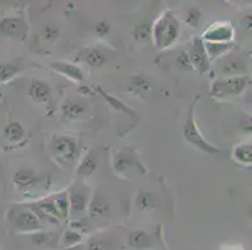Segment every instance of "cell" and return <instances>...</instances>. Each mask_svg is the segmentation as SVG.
<instances>
[{
    "instance_id": "cell-1",
    "label": "cell",
    "mask_w": 252,
    "mask_h": 250,
    "mask_svg": "<svg viewBox=\"0 0 252 250\" xmlns=\"http://www.w3.org/2000/svg\"><path fill=\"white\" fill-rule=\"evenodd\" d=\"M247 78L246 77H233L226 80H219L214 84L212 88V95L223 98L228 95H237L241 93L247 85Z\"/></svg>"
},
{
    "instance_id": "cell-23",
    "label": "cell",
    "mask_w": 252,
    "mask_h": 250,
    "mask_svg": "<svg viewBox=\"0 0 252 250\" xmlns=\"http://www.w3.org/2000/svg\"><path fill=\"white\" fill-rule=\"evenodd\" d=\"M105 61V56L100 50L93 49L87 55V63L92 66H100Z\"/></svg>"
},
{
    "instance_id": "cell-19",
    "label": "cell",
    "mask_w": 252,
    "mask_h": 250,
    "mask_svg": "<svg viewBox=\"0 0 252 250\" xmlns=\"http://www.w3.org/2000/svg\"><path fill=\"white\" fill-rule=\"evenodd\" d=\"M114 165H116L117 170L119 171H125L126 169L130 168V167H133V165L134 167H139V164L134 160V158L130 154H126V153H121V154H118Z\"/></svg>"
},
{
    "instance_id": "cell-32",
    "label": "cell",
    "mask_w": 252,
    "mask_h": 250,
    "mask_svg": "<svg viewBox=\"0 0 252 250\" xmlns=\"http://www.w3.org/2000/svg\"><path fill=\"white\" fill-rule=\"evenodd\" d=\"M200 18H201V14L198 13L196 9H192V10L189 13V17H187V22L191 23V24H193V25H196L197 22L200 20Z\"/></svg>"
},
{
    "instance_id": "cell-18",
    "label": "cell",
    "mask_w": 252,
    "mask_h": 250,
    "mask_svg": "<svg viewBox=\"0 0 252 250\" xmlns=\"http://www.w3.org/2000/svg\"><path fill=\"white\" fill-rule=\"evenodd\" d=\"M15 184L19 185L20 188H27L29 185H33L35 182V175L32 173L31 170H27V169H23L15 173L14 176Z\"/></svg>"
},
{
    "instance_id": "cell-12",
    "label": "cell",
    "mask_w": 252,
    "mask_h": 250,
    "mask_svg": "<svg viewBox=\"0 0 252 250\" xmlns=\"http://www.w3.org/2000/svg\"><path fill=\"white\" fill-rule=\"evenodd\" d=\"M4 135L9 141L17 143V141L22 140L23 137H24V129L19 123H10L4 129Z\"/></svg>"
},
{
    "instance_id": "cell-5",
    "label": "cell",
    "mask_w": 252,
    "mask_h": 250,
    "mask_svg": "<svg viewBox=\"0 0 252 250\" xmlns=\"http://www.w3.org/2000/svg\"><path fill=\"white\" fill-rule=\"evenodd\" d=\"M0 33L9 38H20L27 33V25L19 18H6L0 22Z\"/></svg>"
},
{
    "instance_id": "cell-27",
    "label": "cell",
    "mask_w": 252,
    "mask_h": 250,
    "mask_svg": "<svg viewBox=\"0 0 252 250\" xmlns=\"http://www.w3.org/2000/svg\"><path fill=\"white\" fill-rule=\"evenodd\" d=\"M134 38L139 41H146L150 36V28L148 25L142 24L139 27L136 28V30H134Z\"/></svg>"
},
{
    "instance_id": "cell-26",
    "label": "cell",
    "mask_w": 252,
    "mask_h": 250,
    "mask_svg": "<svg viewBox=\"0 0 252 250\" xmlns=\"http://www.w3.org/2000/svg\"><path fill=\"white\" fill-rule=\"evenodd\" d=\"M82 237L81 234L77 233V231H67L65 235H64V244L67 245L68 248L75 247L81 243Z\"/></svg>"
},
{
    "instance_id": "cell-14",
    "label": "cell",
    "mask_w": 252,
    "mask_h": 250,
    "mask_svg": "<svg viewBox=\"0 0 252 250\" xmlns=\"http://www.w3.org/2000/svg\"><path fill=\"white\" fill-rule=\"evenodd\" d=\"M244 72H245V65L240 59H236V58L227 59V60L223 63V65H222V73H224V74L235 75V74H241V73Z\"/></svg>"
},
{
    "instance_id": "cell-11",
    "label": "cell",
    "mask_w": 252,
    "mask_h": 250,
    "mask_svg": "<svg viewBox=\"0 0 252 250\" xmlns=\"http://www.w3.org/2000/svg\"><path fill=\"white\" fill-rule=\"evenodd\" d=\"M109 213V204L102 195H97L91 203L92 217H105Z\"/></svg>"
},
{
    "instance_id": "cell-35",
    "label": "cell",
    "mask_w": 252,
    "mask_h": 250,
    "mask_svg": "<svg viewBox=\"0 0 252 250\" xmlns=\"http://www.w3.org/2000/svg\"><path fill=\"white\" fill-rule=\"evenodd\" d=\"M178 64L182 66H185V68H187L189 64V55L186 54V53H183L182 55H180V58H178Z\"/></svg>"
},
{
    "instance_id": "cell-3",
    "label": "cell",
    "mask_w": 252,
    "mask_h": 250,
    "mask_svg": "<svg viewBox=\"0 0 252 250\" xmlns=\"http://www.w3.org/2000/svg\"><path fill=\"white\" fill-rule=\"evenodd\" d=\"M52 150L59 160L70 163L77 154V145L69 138L58 137L53 140Z\"/></svg>"
},
{
    "instance_id": "cell-34",
    "label": "cell",
    "mask_w": 252,
    "mask_h": 250,
    "mask_svg": "<svg viewBox=\"0 0 252 250\" xmlns=\"http://www.w3.org/2000/svg\"><path fill=\"white\" fill-rule=\"evenodd\" d=\"M44 35L45 38L47 39H53V38H56L57 35H58V30H57L56 28H53V27H47L45 28V30H44Z\"/></svg>"
},
{
    "instance_id": "cell-22",
    "label": "cell",
    "mask_w": 252,
    "mask_h": 250,
    "mask_svg": "<svg viewBox=\"0 0 252 250\" xmlns=\"http://www.w3.org/2000/svg\"><path fill=\"white\" fill-rule=\"evenodd\" d=\"M18 73V69L11 64H0V83L8 82L14 78Z\"/></svg>"
},
{
    "instance_id": "cell-7",
    "label": "cell",
    "mask_w": 252,
    "mask_h": 250,
    "mask_svg": "<svg viewBox=\"0 0 252 250\" xmlns=\"http://www.w3.org/2000/svg\"><path fill=\"white\" fill-rule=\"evenodd\" d=\"M191 58L193 64L196 65V68L200 70L201 73H203L206 69L208 68L207 65V56H206L205 49L202 47V43L198 40L194 41L193 48H192L191 52Z\"/></svg>"
},
{
    "instance_id": "cell-25",
    "label": "cell",
    "mask_w": 252,
    "mask_h": 250,
    "mask_svg": "<svg viewBox=\"0 0 252 250\" xmlns=\"http://www.w3.org/2000/svg\"><path fill=\"white\" fill-rule=\"evenodd\" d=\"M99 91L103 94V96H104V98H105V100H107V102H108L109 104L112 105V107H114V108H116V109L121 110V111H125V113H128V114L132 113V111H130V109H128V108L126 107V105L123 104L122 102H121V100L116 99L114 96L108 95V94L104 93V91H103L102 89H99Z\"/></svg>"
},
{
    "instance_id": "cell-21",
    "label": "cell",
    "mask_w": 252,
    "mask_h": 250,
    "mask_svg": "<svg viewBox=\"0 0 252 250\" xmlns=\"http://www.w3.org/2000/svg\"><path fill=\"white\" fill-rule=\"evenodd\" d=\"M138 206L142 210H150L155 208L156 198L151 193H141L138 196Z\"/></svg>"
},
{
    "instance_id": "cell-24",
    "label": "cell",
    "mask_w": 252,
    "mask_h": 250,
    "mask_svg": "<svg viewBox=\"0 0 252 250\" xmlns=\"http://www.w3.org/2000/svg\"><path fill=\"white\" fill-rule=\"evenodd\" d=\"M54 203V205H56L57 208V212H58L59 217L64 218L67 217L68 214V208H69V203H68V198L67 196H59V198H57L56 200L53 201Z\"/></svg>"
},
{
    "instance_id": "cell-9",
    "label": "cell",
    "mask_w": 252,
    "mask_h": 250,
    "mask_svg": "<svg viewBox=\"0 0 252 250\" xmlns=\"http://www.w3.org/2000/svg\"><path fill=\"white\" fill-rule=\"evenodd\" d=\"M129 245L134 249H148L152 247V239L146 231L137 230L129 235Z\"/></svg>"
},
{
    "instance_id": "cell-29",
    "label": "cell",
    "mask_w": 252,
    "mask_h": 250,
    "mask_svg": "<svg viewBox=\"0 0 252 250\" xmlns=\"http://www.w3.org/2000/svg\"><path fill=\"white\" fill-rule=\"evenodd\" d=\"M39 208H40V209H42L43 212L45 213V214H49V215H52V217L61 218V217H59L58 212H57V208H56V205H54V203H53V201L42 203L40 205H39Z\"/></svg>"
},
{
    "instance_id": "cell-4",
    "label": "cell",
    "mask_w": 252,
    "mask_h": 250,
    "mask_svg": "<svg viewBox=\"0 0 252 250\" xmlns=\"http://www.w3.org/2000/svg\"><path fill=\"white\" fill-rule=\"evenodd\" d=\"M183 133H185V138L187 139V141H189V143H192L193 145H196L197 148H200L201 150L206 151V153H210V154H215V153H219L220 151V149L210 145V144L201 137L200 132L197 129V125L192 116H189L187 123H186L185 132Z\"/></svg>"
},
{
    "instance_id": "cell-20",
    "label": "cell",
    "mask_w": 252,
    "mask_h": 250,
    "mask_svg": "<svg viewBox=\"0 0 252 250\" xmlns=\"http://www.w3.org/2000/svg\"><path fill=\"white\" fill-rule=\"evenodd\" d=\"M235 158L238 162L244 163V164H251L252 162V148L251 145L238 146L235 150Z\"/></svg>"
},
{
    "instance_id": "cell-2",
    "label": "cell",
    "mask_w": 252,
    "mask_h": 250,
    "mask_svg": "<svg viewBox=\"0 0 252 250\" xmlns=\"http://www.w3.org/2000/svg\"><path fill=\"white\" fill-rule=\"evenodd\" d=\"M177 31H178V27L176 20L173 19L172 17L167 15L164 17L161 22L158 23L157 27V41L158 45H161V47H167L172 43V41L175 40L176 36H177Z\"/></svg>"
},
{
    "instance_id": "cell-6",
    "label": "cell",
    "mask_w": 252,
    "mask_h": 250,
    "mask_svg": "<svg viewBox=\"0 0 252 250\" xmlns=\"http://www.w3.org/2000/svg\"><path fill=\"white\" fill-rule=\"evenodd\" d=\"M14 225L18 231H24V233L38 230L40 228L38 218L31 210H23V212H20L19 215L15 218Z\"/></svg>"
},
{
    "instance_id": "cell-33",
    "label": "cell",
    "mask_w": 252,
    "mask_h": 250,
    "mask_svg": "<svg viewBox=\"0 0 252 250\" xmlns=\"http://www.w3.org/2000/svg\"><path fill=\"white\" fill-rule=\"evenodd\" d=\"M95 31H97L99 35H105V34L109 31V25L105 22L99 23V24H97V27H95Z\"/></svg>"
},
{
    "instance_id": "cell-31",
    "label": "cell",
    "mask_w": 252,
    "mask_h": 250,
    "mask_svg": "<svg viewBox=\"0 0 252 250\" xmlns=\"http://www.w3.org/2000/svg\"><path fill=\"white\" fill-rule=\"evenodd\" d=\"M133 85L136 86V88L141 89V90H144V91H147L148 89L151 88L150 85V82H148L146 78H136V79L133 80Z\"/></svg>"
},
{
    "instance_id": "cell-16",
    "label": "cell",
    "mask_w": 252,
    "mask_h": 250,
    "mask_svg": "<svg viewBox=\"0 0 252 250\" xmlns=\"http://www.w3.org/2000/svg\"><path fill=\"white\" fill-rule=\"evenodd\" d=\"M97 164L98 163H97V159H95L94 154L91 153V154H88L86 158H84L81 167L78 168V175H81V176L91 175V174L95 170V168H97Z\"/></svg>"
},
{
    "instance_id": "cell-15",
    "label": "cell",
    "mask_w": 252,
    "mask_h": 250,
    "mask_svg": "<svg viewBox=\"0 0 252 250\" xmlns=\"http://www.w3.org/2000/svg\"><path fill=\"white\" fill-rule=\"evenodd\" d=\"M87 199L86 193H83L82 190H72L70 193V205H72L73 210H77V212H82V210L86 209L87 206Z\"/></svg>"
},
{
    "instance_id": "cell-17",
    "label": "cell",
    "mask_w": 252,
    "mask_h": 250,
    "mask_svg": "<svg viewBox=\"0 0 252 250\" xmlns=\"http://www.w3.org/2000/svg\"><path fill=\"white\" fill-rule=\"evenodd\" d=\"M232 36V30H231V28L228 27H220V28H215L211 31H208L206 34V38L208 40H214V41H223V40H228Z\"/></svg>"
},
{
    "instance_id": "cell-13",
    "label": "cell",
    "mask_w": 252,
    "mask_h": 250,
    "mask_svg": "<svg viewBox=\"0 0 252 250\" xmlns=\"http://www.w3.org/2000/svg\"><path fill=\"white\" fill-rule=\"evenodd\" d=\"M52 68H54L58 72L63 73L67 77L72 78V79L75 80H82L83 77H82V72L78 68H75L74 65H70V64H65V63H54L52 64Z\"/></svg>"
},
{
    "instance_id": "cell-10",
    "label": "cell",
    "mask_w": 252,
    "mask_h": 250,
    "mask_svg": "<svg viewBox=\"0 0 252 250\" xmlns=\"http://www.w3.org/2000/svg\"><path fill=\"white\" fill-rule=\"evenodd\" d=\"M29 93H31V96L35 102L44 103L49 99L50 88L43 82H33Z\"/></svg>"
},
{
    "instance_id": "cell-36",
    "label": "cell",
    "mask_w": 252,
    "mask_h": 250,
    "mask_svg": "<svg viewBox=\"0 0 252 250\" xmlns=\"http://www.w3.org/2000/svg\"><path fill=\"white\" fill-rule=\"evenodd\" d=\"M67 250H81V247H79V245H75V247L68 248Z\"/></svg>"
},
{
    "instance_id": "cell-28",
    "label": "cell",
    "mask_w": 252,
    "mask_h": 250,
    "mask_svg": "<svg viewBox=\"0 0 252 250\" xmlns=\"http://www.w3.org/2000/svg\"><path fill=\"white\" fill-rule=\"evenodd\" d=\"M228 44H210L208 43L207 44V49H208V54L211 55V56H217V55H220L221 53H224L226 50L228 49Z\"/></svg>"
},
{
    "instance_id": "cell-8",
    "label": "cell",
    "mask_w": 252,
    "mask_h": 250,
    "mask_svg": "<svg viewBox=\"0 0 252 250\" xmlns=\"http://www.w3.org/2000/svg\"><path fill=\"white\" fill-rule=\"evenodd\" d=\"M87 111V105L82 102L67 100L63 104V114L68 119H77L84 115Z\"/></svg>"
},
{
    "instance_id": "cell-30",
    "label": "cell",
    "mask_w": 252,
    "mask_h": 250,
    "mask_svg": "<svg viewBox=\"0 0 252 250\" xmlns=\"http://www.w3.org/2000/svg\"><path fill=\"white\" fill-rule=\"evenodd\" d=\"M89 250H111V245L104 240H93L88 247Z\"/></svg>"
}]
</instances>
